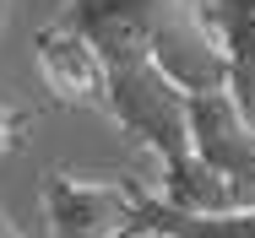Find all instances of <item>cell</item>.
Segmentation results:
<instances>
[{"label":"cell","instance_id":"6da1fadb","mask_svg":"<svg viewBox=\"0 0 255 238\" xmlns=\"http://www.w3.org/2000/svg\"><path fill=\"white\" fill-rule=\"evenodd\" d=\"M60 27L82 33L103 60H152L179 92L223 87V49L201 0H65Z\"/></svg>","mask_w":255,"mask_h":238},{"label":"cell","instance_id":"7a4b0ae2","mask_svg":"<svg viewBox=\"0 0 255 238\" xmlns=\"http://www.w3.org/2000/svg\"><path fill=\"white\" fill-rule=\"evenodd\" d=\"M185 119H190V152L196 168L212 179V190L223 195L228 217L255 206V130L234 114V103L223 87L185 92Z\"/></svg>","mask_w":255,"mask_h":238},{"label":"cell","instance_id":"3957f363","mask_svg":"<svg viewBox=\"0 0 255 238\" xmlns=\"http://www.w3.org/2000/svg\"><path fill=\"white\" fill-rule=\"evenodd\" d=\"M49 238H114L130 228V179L109 173H49L44 179Z\"/></svg>","mask_w":255,"mask_h":238},{"label":"cell","instance_id":"277c9868","mask_svg":"<svg viewBox=\"0 0 255 238\" xmlns=\"http://www.w3.org/2000/svg\"><path fill=\"white\" fill-rule=\"evenodd\" d=\"M33 60H38V76H44V87H49L60 103H76V108H93L109 119V81H103V65L93 44L82 38V33H71V27H38V38H33Z\"/></svg>","mask_w":255,"mask_h":238},{"label":"cell","instance_id":"5b68a950","mask_svg":"<svg viewBox=\"0 0 255 238\" xmlns=\"http://www.w3.org/2000/svg\"><path fill=\"white\" fill-rule=\"evenodd\" d=\"M206 27L223 49V92L234 103V114L255 130V0H212L201 5Z\"/></svg>","mask_w":255,"mask_h":238},{"label":"cell","instance_id":"8992f818","mask_svg":"<svg viewBox=\"0 0 255 238\" xmlns=\"http://www.w3.org/2000/svg\"><path fill=\"white\" fill-rule=\"evenodd\" d=\"M130 228H147L163 238H255V206L234 217H185L174 206H163L141 179H130Z\"/></svg>","mask_w":255,"mask_h":238},{"label":"cell","instance_id":"52a82bcc","mask_svg":"<svg viewBox=\"0 0 255 238\" xmlns=\"http://www.w3.org/2000/svg\"><path fill=\"white\" fill-rule=\"evenodd\" d=\"M22 125H27V114H16V108H5V103H0V152H11V146H16Z\"/></svg>","mask_w":255,"mask_h":238},{"label":"cell","instance_id":"ba28073f","mask_svg":"<svg viewBox=\"0 0 255 238\" xmlns=\"http://www.w3.org/2000/svg\"><path fill=\"white\" fill-rule=\"evenodd\" d=\"M0 238H22V228L11 222V211H5V206H0Z\"/></svg>","mask_w":255,"mask_h":238},{"label":"cell","instance_id":"9c48e42d","mask_svg":"<svg viewBox=\"0 0 255 238\" xmlns=\"http://www.w3.org/2000/svg\"><path fill=\"white\" fill-rule=\"evenodd\" d=\"M141 238H163V233H147V228H141Z\"/></svg>","mask_w":255,"mask_h":238},{"label":"cell","instance_id":"30bf717a","mask_svg":"<svg viewBox=\"0 0 255 238\" xmlns=\"http://www.w3.org/2000/svg\"><path fill=\"white\" fill-rule=\"evenodd\" d=\"M0 16H5V0H0Z\"/></svg>","mask_w":255,"mask_h":238}]
</instances>
